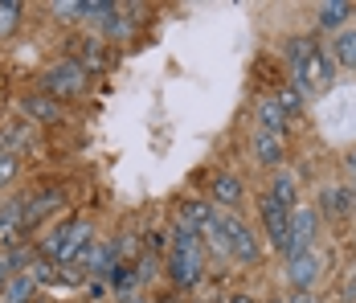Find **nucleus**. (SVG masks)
<instances>
[{
	"label": "nucleus",
	"instance_id": "obj_1",
	"mask_svg": "<svg viewBox=\"0 0 356 303\" xmlns=\"http://www.w3.org/2000/svg\"><path fill=\"white\" fill-rule=\"evenodd\" d=\"M286 58H291V66H295V82H299V95L307 99V95H320L327 91L332 82H336V62H332V54L320 49L312 37H295L291 45H286Z\"/></svg>",
	"mask_w": 356,
	"mask_h": 303
},
{
	"label": "nucleus",
	"instance_id": "obj_2",
	"mask_svg": "<svg viewBox=\"0 0 356 303\" xmlns=\"http://www.w3.org/2000/svg\"><path fill=\"white\" fill-rule=\"evenodd\" d=\"M95 242V226L86 222V217H74L66 226H58L54 234L41 242V258H49V263H78V254L86 250Z\"/></svg>",
	"mask_w": 356,
	"mask_h": 303
},
{
	"label": "nucleus",
	"instance_id": "obj_3",
	"mask_svg": "<svg viewBox=\"0 0 356 303\" xmlns=\"http://www.w3.org/2000/svg\"><path fill=\"white\" fill-rule=\"evenodd\" d=\"M201 270H205V258H201V238H188V234H177L172 250H168V274L180 291L197 287L201 283Z\"/></svg>",
	"mask_w": 356,
	"mask_h": 303
},
{
	"label": "nucleus",
	"instance_id": "obj_4",
	"mask_svg": "<svg viewBox=\"0 0 356 303\" xmlns=\"http://www.w3.org/2000/svg\"><path fill=\"white\" fill-rule=\"evenodd\" d=\"M86 91V70L78 66L74 58H58L54 66L41 74V95H49V99H74V95H82Z\"/></svg>",
	"mask_w": 356,
	"mask_h": 303
},
{
	"label": "nucleus",
	"instance_id": "obj_5",
	"mask_svg": "<svg viewBox=\"0 0 356 303\" xmlns=\"http://www.w3.org/2000/svg\"><path fill=\"white\" fill-rule=\"evenodd\" d=\"M217 222H221V234H225V250H229L238 263L254 267L262 250H258V238L250 234V226L238 217V213H229V209H225V213H217Z\"/></svg>",
	"mask_w": 356,
	"mask_h": 303
},
{
	"label": "nucleus",
	"instance_id": "obj_6",
	"mask_svg": "<svg viewBox=\"0 0 356 303\" xmlns=\"http://www.w3.org/2000/svg\"><path fill=\"white\" fill-rule=\"evenodd\" d=\"M316 230H320V217L316 209H291V234H286L283 254L286 258H299V254H312V242H316Z\"/></svg>",
	"mask_w": 356,
	"mask_h": 303
},
{
	"label": "nucleus",
	"instance_id": "obj_7",
	"mask_svg": "<svg viewBox=\"0 0 356 303\" xmlns=\"http://www.w3.org/2000/svg\"><path fill=\"white\" fill-rule=\"evenodd\" d=\"M258 213H262V226H266V238H270V246H286V234H291V209L275 201V197H262L258 201Z\"/></svg>",
	"mask_w": 356,
	"mask_h": 303
},
{
	"label": "nucleus",
	"instance_id": "obj_8",
	"mask_svg": "<svg viewBox=\"0 0 356 303\" xmlns=\"http://www.w3.org/2000/svg\"><path fill=\"white\" fill-rule=\"evenodd\" d=\"M323 263L316 254H299V258H286V283L295 287V295L299 291H312L316 287V279H320Z\"/></svg>",
	"mask_w": 356,
	"mask_h": 303
},
{
	"label": "nucleus",
	"instance_id": "obj_9",
	"mask_svg": "<svg viewBox=\"0 0 356 303\" xmlns=\"http://www.w3.org/2000/svg\"><path fill=\"white\" fill-rule=\"evenodd\" d=\"M21 111L29 115V123H58L62 119V102L49 99V95H25Z\"/></svg>",
	"mask_w": 356,
	"mask_h": 303
},
{
	"label": "nucleus",
	"instance_id": "obj_10",
	"mask_svg": "<svg viewBox=\"0 0 356 303\" xmlns=\"http://www.w3.org/2000/svg\"><path fill=\"white\" fill-rule=\"evenodd\" d=\"M258 123H262L258 132H266V135H279V139H283V135H286V127H291V119L283 115V107H279L275 99H266V95L258 99Z\"/></svg>",
	"mask_w": 356,
	"mask_h": 303
},
{
	"label": "nucleus",
	"instance_id": "obj_11",
	"mask_svg": "<svg viewBox=\"0 0 356 303\" xmlns=\"http://www.w3.org/2000/svg\"><path fill=\"white\" fill-rule=\"evenodd\" d=\"M25 274H29L33 283H45V287H62V283H78V279H74L70 270H62L58 263H49V258H33Z\"/></svg>",
	"mask_w": 356,
	"mask_h": 303
},
{
	"label": "nucleus",
	"instance_id": "obj_12",
	"mask_svg": "<svg viewBox=\"0 0 356 303\" xmlns=\"http://www.w3.org/2000/svg\"><path fill=\"white\" fill-rule=\"evenodd\" d=\"M209 189H213V201L225 205V209H234V205L242 201V180L238 176H229V172H221L209 180Z\"/></svg>",
	"mask_w": 356,
	"mask_h": 303
},
{
	"label": "nucleus",
	"instance_id": "obj_13",
	"mask_svg": "<svg viewBox=\"0 0 356 303\" xmlns=\"http://www.w3.org/2000/svg\"><path fill=\"white\" fill-rule=\"evenodd\" d=\"M254 156H258V164H266V169L283 164V139H279V135L258 132L254 135Z\"/></svg>",
	"mask_w": 356,
	"mask_h": 303
},
{
	"label": "nucleus",
	"instance_id": "obj_14",
	"mask_svg": "<svg viewBox=\"0 0 356 303\" xmlns=\"http://www.w3.org/2000/svg\"><path fill=\"white\" fill-rule=\"evenodd\" d=\"M332 62L356 70V29H340L336 33V41H332Z\"/></svg>",
	"mask_w": 356,
	"mask_h": 303
},
{
	"label": "nucleus",
	"instance_id": "obj_15",
	"mask_svg": "<svg viewBox=\"0 0 356 303\" xmlns=\"http://www.w3.org/2000/svg\"><path fill=\"white\" fill-rule=\"evenodd\" d=\"M78 49H82V54H78L74 62L86 70V74H90V70H103V66H107V54H103L107 45H103L99 37H86V41H78Z\"/></svg>",
	"mask_w": 356,
	"mask_h": 303
},
{
	"label": "nucleus",
	"instance_id": "obj_16",
	"mask_svg": "<svg viewBox=\"0 0 356 303\" xmlns=\"http://www.w3.org/2000/svg\"><path fill=\"white\" fill-rule=\"evenodd\" d=\"M29 143H33V127H29V123H8V127L0 132L4 156H13V152H21V148H29Z\"/></svg>",
	"mask_w": 356,
	"mask_h": 303
},
{
	"label": "nucleus",
	"instance_id": "obj_17",
	"mask_svg": "<svg viewBox=\"0 0 356 303\" xmlns=\"http://www.w3.org/2000/svg\"><path fill=\"white\" fill-rule=\"evenodd\" d=\"M295 193H299V189H295V176L279 172V176L270 180V193H266V197H275L283 209H295Z\"/></svg>",
	"mask_w": 356,
	"mask_h": 303
},
{
	"label": "nucleus",
	"instance_id": "obj_18",
	"mask_svg": "<svg viewBox=\"0 0 356 303\" xmlns=\"http://www.w3.org/2000/svg\"><path fill=\"white\" fill-rule=\"evenodd\" d=\"M33 279L29 274H13L8 279V287H4V303H29V295H33Z\"/></svg>",
	"mask_w": 356,
	"mask_h": 303
},
{
	"label": "nucleus",
	"instance_id": "obj_19",
	"mask_svg": "<svg viewBox=\"0 0 356 303\" xmlns=\"http://www.w3.org/2000/svg\"><path fill=\"white\" fill-rule=\"evenodd\" d=\"M58 205H62V193H58V189H49V193H41V197H33V201L25 205L29 213H21V217H25V222H37V217H45V213H49V209H58Z\"/></svg>",
	"mask_w": 356,
	"mask_h": 303
},
{
	"label": "nucleus",
	"instance_id": "obj_20",
	"mask_svg": "<svg viewBox=\"0 0 356 303\" xmlns=\"http://www.w3.org/2000/svg\"><path fill=\"white\" fill-rule=\"evenodd\" d=\"M348 13H353V8H348L344 0H332V4H320V25H323V29H340Z\"/></svg>",
	"mask_w": 356,
	"mask_h": 303
},
{
	"label": "nucleus",
	"instance_id": "obj_21",
	"mask_svg": "<svg viewBox=\"0 0 356 303\" xmlns=\"http://www.w3.org/2000/svg\"><path fill=\"white\" fill-rule=\"evenodd\" d=\"M115 13H119V8H115L111 0H90V4H82V17H90L95 25H111Z\"/></svg>",
	"mask_w": 356,
	"mask_h": 303
},
{
	"label": "nucleus",
	"instance_id": "obj_22",
	"mask_svg": "<svg viewBox=\"0 0 356 303\" xmlns=\"http://www.w3.org/2000/svg\"><path fill=\"white\" fill-rule=\"evenodd\" d=\"M275 102L283 107V115H286V119L303 111V95H299V86H291V82H283V86H279V99H275Z\"/></svg>",
	"mask_w": 356,
	"mask_h": 303
},
{
	"label": "nucleus",
	"instance_id": "obj_23",
	"mask_svg": "<svg viewBox=\"0 0 356 303\" xmlns=\"http://www.w3.org/2000/svg\"><path fill=\"white\" fill-rule=\"evenodd\" d=\"M17 21H21V4H17V0H4V4H0V37L13 33Z\"/></svg>",
	"mask_w": 356,
	"mask_h": 303
},
{
	"label": "nucleus",
	"instance_id": "obj_24",
	"mask_svg": "<svg viewBox=\"0 0 356 303\" xmlns=\"http://www.w3.org/2000/svg\"><path fill=\"white\" fill-rule=\"evenodd\" d=\"M320 209H327V213H344V209H348L344 189H323L320 193Z\"/></svg>",
	"mask_w": 356,
	"mask_h": 303
},
{
	"label": "nucleus",
	"instance_id": "obj_25",
	"mask_svg": "<svg viewBox=\"0 0 356 303\" xmlns=\"http://www.w3.org/2000/svg\"><path fill=\"white\" fill-rule=\"evenodd\" d=\"M115 287H119V291H131V287H136V267H131V270H127V267L115 270Z\"/></svg>",
	"mask_w": 356,
	"mask_h": 303
},
{
	"label": "nucleus",
	"instance_id": "obj_26",
	"mask_svg": "<svg viewBox=\"0 0 356 303\" xmlns=\"http://www.w3.org/2000/svg\"><path fill=\"white\" fill-rule=\"evenodd\" d=\"M54 13H58L62 21H74V17L82 13V4H66V0H58V4H54Z\"/></svg>",
	"mask_w": 356,
	"mask_h": 303
},
{
	"label": "nucleus",
	"instance_id": "obj_27",
	"mask_svg": "<svg viewBox=\"0 0 356 303\" xmlns=\"http://www.w3.org/2000/svg\"><path fill=\"white\" fill-rule=\"evenodd\" d=\"M8 279H13V263H8V254H0V291L8 287Z\"/></svg>",
	"mask_w": 356,
	"mask_h": 303
},
{
	"label": "nucleus",
	"instance_id": "obj_28",
	"mask_svg": "<svg viewBox=\"0 0 356 303\" xmlns=\"http://www.w3.org/2000/svg\"><path fill=\"white\" fill-rule=\"evenodd\" d=\"M291 303H320V300H316L312 291H299V295H295V300H291Z\"/></svg>",
	"mask_w": 356,
	"mask_h": 303
},
{
	"label": "nucleus",
	"instance_id": "obj_29",
	"mask_svg": "<svg viewBox=\"0 0 356 303\" xmlns=\"http://www.w3.org/2000/svg\"><path fill=\"white\" fill-rule=\"evenodd\" d=\"M348 169H353V180H356V148L348 152Z\"/></svg>",
	"mask_w": 356,
	"mask_h": 303
},
{
	"label": "nucleus",
	"instance_id": "obj_30",
	"mask_svg": "<svg viewBox=\"0 0 356 303\" xmlns=\"http://www.w3.org/2000/svg\"><path fill=\"white\" fill-rule=\"evenodd\" d=\"M225 303H254V300H250V295H229Z\"/></svg>",
	"mask_w": 356,
	"mask_h": 303
},
{
	"label": "nucleus",
	"instance_id": "obj_31",
	"mask_svg": "<svg viewBox=\"0 0 356 303\" xmlns=\"http://www.w3.org/2000/svg\"><path fill=\"white\" fill-rule=\"evenodd\" d=\"M275 303H286V300H275Z\"/></svg>",
	"mask_w": 356,
	"mask_h": 303
},
{
	"label": "nucleus",
	"instance_id": "obj_32",
	"mask_svg": "<svg viewBox=\"0 0 356 303\" xmlns=\"http://www.w3.org/2000/svg\"><path fill=\"white\" fill-rule=\"evenodd\" d=\"M136 303H143V300H136Z\"/></svg>",
	"mask_w": 356,
	"mask_h": 303
}]
</instances>
